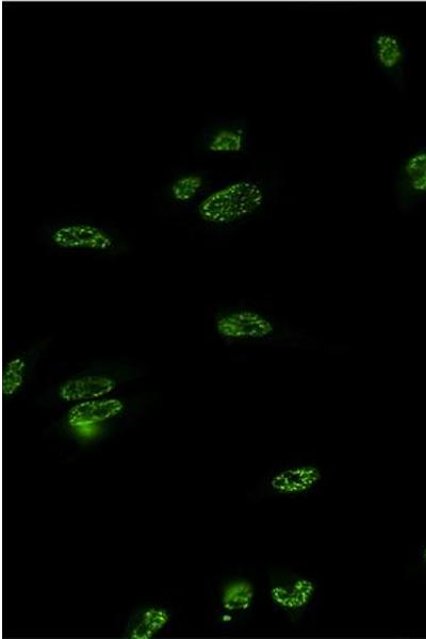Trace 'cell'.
Returning a JSON list of instances; mask_svg holds the SVG:
<instances>
[{
	"label": "cell",
	"mask_w": 426,
	"mask_h": 639,
	"mask_svg": "<svg viewBox=\"0 0 426 639\" xmlns=\"http://www.w3.org/2000/svg\"><path fill=\"white\" fill-rule=\"evenodd\" d=\"M269 189L258 179L235 180L211 192L198 207L201 219L211 225L227 226L247 220L264 209Z\"/></svg>",
	"instance_id": "6da1fadb"
},
{
	"label": "cell",
	"mask_w": 426,
	"mask_h": 639,
	"mask_svg": "<svg viewBox=\"0 0 426 639\" xmlns=\"http://www.w3.org/2000/svg\"><path fill=\"white\" fill-rule=\"evenodd\" d=\"M325 479V469L318 462L286 461L265 474L262 490L267 498L300 499L315 494Z\"/></svg>",
	"instance_id": "3957f363"
},
{
	"label": "cell",
	"mask_w": 426,
	"mask_h": 639,
	"mask_svg": "<svg viewBox=\"0 0 426 639\" xmlns=\"http://www.w3.org/2000/svg\"><path fill=\"white\" fill-rule=\"evenodd\" d=\"M171 614L166 609L150 608L142 612L128 631L130 639H152L169 625Z\"/></svg>",
	"instance_id": "7c38bea8"
},
{
	"label": "cell",
	"mask_w": 426,
	"mask_h": 639,
	"mask_svg": "<svg viewBox=\"0 0 426 639\" xmlns=\"http://www.w3.org/2000/svg\"><path fill=\"white\" fill-rule=\"evenodd\" d=\"M249 145V128L241 121L219 125L206 137V149L212 154L239 155L247 151Z\"/></svg>",
	"instance_id": "30bf717a"
},
{
	"label": "cell",
	"mask_w": 426,
	"mask_h": 639,
	"mask_svg": "<svg viewBox=\"0 0 426 639\" xmlns=\"http://www.w3.org/2000/svg\"><path fill=\"white\" fill-rule=\"evenodd\" d=\"M51 238L63 250L108 252L114 247V240L105 229L85 223L61 225Z\"/></svg>",
	"instance_id": "ba28073f"
},
{
	"label": "cell",
	"mask_w": 426,
	"mask_h": 639,
	"mask_svg": "<svg viewBox=\"0 0 426 639\" xmlns=\"http://www.w3.org/2000/svg\"><path fill=\"white\" fill-rule=\"evenodd\" d=\"M371 52L381 73L403 90L409 52L402 37L390 30L376 31L371 39Z\"/></svg>",
	"instance_id": "8992f818"
},
{
	"label": "cell",
	"mask_w": 426,
	"mask_h": 639,
	"mask_svg": "<svg viewBox=\"0 0 426 639\" xmlns=\"http://www.w3.org/2000/svg\"><path fill=\"white\" fill-rule=\"evenodd\" d=\"M395 192L402 210L412 209L426 201V144L417 146L399 163Z\"/></svg>",
	"instance_id": "277c9868"
},
{
	"label": "cell",
	"mask_w": 426,
	"mask_h": 639,
	"mask_svg": "<svg viewBox=\"0 0 426 639\" xmlns=\"http://www.w3.org/2000/svg\"><path fill=\"white\" fill-rule=\"evenodd\" d=\"M421 559H422L423 563L426 565V546L422 550Z\"/></svg>",
	"instance_id": "9a60e30c"
},
{
	"label": "cell",
	"mask_w": 426,
	"mask_h": 639,
	"mask_svg": "<svg viewBox=\"0 0 426 639\" xmlns=\"http://www.w3.org/2000/svg\"><path fill=\"white\" fill-rule=\"evenodd\" d=\"M118 387V382L107 374H88L65 381L59 388L61 400L80 403L103 399Z\"/></svg>",
	"instance_id": "9c48e42d"
},
{
	"label": "cell",
	"mask_w": 426,
	"mask_h": 639,
	"mask_svg": "<svg viewBox=\"0 0 426 639\" xmlns=\"http://www.w3.org/2000/svg\"><path fill=\"white\" fill-rule=\"evenodd\" d=\"M125 404L119 399L103 398L76 403L69 411V428L81 437L93 436L102 426L119 417Z\"/></svg>",
	"instance_id": "52a82bcc"
},
{
	"label": "cell",
	"mask_w": 426,
	"mask_h": 639,
	"mask_svg": "<svg viewBox=\"0 0 426 639\" xmlns=\"http://www.w3.org/2000/svg\"><path fill=\"white\" fill-rule=\"evenodd\" d=\"M256 599V585L248 579H238L224 586L221 606L229 614H244L254 608Z\"/></svg>",
	"instance_id": "8fae6325"
},
{
	"label": "cell",
	"mask_w": 426,
	"mask_h": 639,
	"mask_svg": "<svg viewBox=\"0 0 426 639\" xmlns=\"http://www.w3.org/2000/svg\"><path fill=\"white\" fill-rule=\"evenodd\" d=\"M27 363L24 357H14L6 363L3 371V396L12 398L24 386L26 381Z\"/></svg>",
	"instance_id": "4fadbf2b"
},
{
	"label": "cell",
	"mask_w": 426,
	"mask_h": 639,
	"mask_svg": "<svg viewBox=\"0 0 426 639\" xmlns=\"http://www.w3.org/2000/svg\"><path fill=\"white\" fill-rule=\"evenodd\" d=\"M205 187V178L200 174L179 177L171 187L172 199L178 203H189Z\"/></svg>",
	"instance_id": "5bb4252c"
},
{
	"label": "cell",
	"mask_w": 426,
	"mask_h": 639,
	"mask_svg": "<svg viewBox=\"0 0 426 639\" xmlns=\"http://www.w3.org/2000/svg\"><path fill=\"white\" fill-rule=\"evenodd\" d=\"M267 594L277 613L297 621L315 610L319 585L313 577L298 571L275 568L269 573Z\"/></svg>",
	"instance_id": "7a4b0ae2"
},
{
	"label": "cell",
	"mask_w": 426,
	"mask_h": 639,
	"mask_svg": "<svg viewBox=\"0 0 426 639\" xmlns=\"http://www.w3.org/2000/svg\"><path fill=\"white\" fill-rule=\"evenodd\" d=\"M218 335L232 341H261L272 338L276 325L259 311L239 308L227 311L216 320Z\"/></svg>",
	"instance_id": "5b68a950"
}]
</instances>
